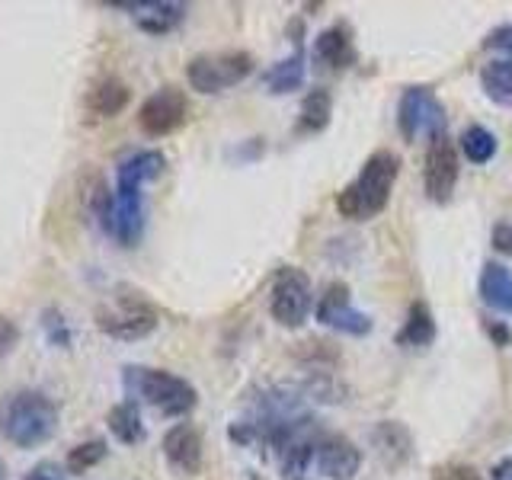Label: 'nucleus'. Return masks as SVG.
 <instances>
[{
    "mask_svg": "<svg viewBox=\"0 0 512 480\" xmlns=\"http://www.w3.org/2000/svg\"><path fill=\"white\" fill-rule=\"evenodd\" d=\"M58 432V407L42 391H13L0 404V436L16 448H39Z\"/></svg>",
    "mask_w": 512,
    "mask_h": 480,
    "instance_id": "obj_3",
    "label": "nucleus"
},
{
    "mask_svg": "<svg viewBox=\"0 0 512 480\" xmlns=\"http://www.w3.org/2000/svg\"><path fill=\"white\" fill-rule=\"evenodd\" d=\"M314 308V288L308 272L298 266H285L276 272L269 288V314L279 327L298 330L311 317Z\"/></svg>",
    "mask_w": 512,
    "mask_h": 480,
    "instance_id": "obj_6",
    "label": "nucleus"
},
{
    "mask_svg": "<svg viewBox=\"0 0 512 480\" xmlns=\"http://www.w3.org/2000/svg\"><path fill=\"white\" fill-rule=\"evenodd\" d=\"M109 7L132 10L138 29L148 36H167L186 20V4H173V0H112Z\"/></svg>",
    "mask_w": 512,
    "mask_h": 480,
    "instance_id": "obj_12",
    "label": "nucleus"
},
{
    "mask_svg": "<svg viewBox=\"0 0 512 480\" xmlns=\"http://www.w3.org/2000/svg\"><path fill=\"white\" fill-rule=\"evenodd\" d=\"M106 423H109V432L116 436L122 445H138V442H144V420H141V410H138V404L135 400H122V404H116L109 410V416H106Z\"/></svg>",
    "mask_w": 512,
    "mask_h": 480,
    "instance_id": "obj_21",
    "label": "nucleus"
},
{
    "mask_svg": "<svg viewBox=\"0 0 512 480\" xmlns=\"http://www.w3.org/2000/svg\"><path fill=\"white\" fill-rule=\"evenodd\" d=\"M314 61L320 68L327 71H346L352 64L359 61V52H356V42H352V32L346 26H330L324 29L320 36L314 39Z\"/></svg>",
    "mask_w": 512,
    "mask_h": 480,
    "instance_id": "obj_16",
    "label": "nucleus"
},
{
    "mask_svg": "<svg viewBox=\"0 0 512 480\" xmlns=\"http://www.w3.org/2000/svg\"><path fill=\"white\" fill-rule=\"evenodd\" d=\"M256 61L244 48H228V52H205L186 64V80L199 93H224L253 74Z\"/></svg>",
    "mask_w": 512,
    "mask_h": 480,
    "instance_id": "obj_5",
    "label": "nucleus"
},
{
    "mask_svg": "<svg viewBox=\"0 0 512 480\" xmlns=\"http://www.w3.org/2000/svg\"><path fill=\"white\" fill-rule=\"evenodd\" d=\"M372 445H375V455L381 458V464L391 471L407 468L413 458V436H410V429L397 420H381L372 429Z\"/></svg>",
    "mask_w": 512,
    "mask_h": 480,
    "instance_id": "obj_15",
    "label": "nucleus"
},
{
    "mask_svg": "<svg viewBox=\"0 0 512 480\" xmlns=\"http://www.w3.org/2000/svg\"><path fill=\"white\" fill-rule=\"evenodd\" d=\"M45 330H48V340H52V346H61V349L71 346V330H68V324H64V317L58 311H45Z\"/></svg>",
    "mask_w": 512,
    "mask_h": 480,
    "instance_id": "obj_27",
    "label": "nucleus"
},
{
    "mask_svg": "<svg viewBox=\"0 0 512 480\" xmlns=\"http://www.w3.org/2000/svg\"><path fill=\"white\" fill-rule=\"evenodd\" d=\"M493 480H512V458H503V461H496L493 464V471H490Z\"/></svg>",
    "mask_w": 512,
    "mask_h": 480,
    "instance_id": "obj_33",
    "label": "nucleus"
},
{
    "mask_svg": "<svg viewBox=\"0 0 512 480\" xmlns=\"http://www.w3.org/2000/svg\"><path fill=\"white\" fill-rule=\"evenodd\" d=\"M477 292H480V301H484L487 308L500 311V314H512V272H509V266L487 263L484 272H480Z\"/></svg>",
    "mask_w": 512,
    "mask_h": 480,
    "instance_id": "obj_18",
    "label": "nucleus"
},
{
    "mask_svg": "<svg viewBox=\"0 0 512 480\" xmlns=\"http://www.w3.org/2000/svg\"><path fill=\"white\" fill-rule=\"evenodd\" d=\"M490 240H493V247L500 250V253H512V224L500 221V224L493 228Z\"/></svg>",
    "mask_w": 512,
    "mask_h": 480,
    "instance_id": "obj_31",
    "label": "nucleus"
},
{
    "mask_svg": "<svg viewBox=\"0 0 512 480\" xmlns=\"http://www.w3.org/2000/svg\"><path fill=\"white\" fill-rule=\"evenodd\" d=\"M96 327L112 340L135 343L157 330V311L141 295H119L96 308Z\"/></svg>",
    "mask_w": 512,
    "mask_h": 480,
    "instance_id": "obj_7",
    "label": "nucleus"
},
{
    "mask_svg": "<svg viewBox=\"0 0 512 480\" xmlns=\"http://www.w3.org/2000/svg\"><path fill=\"white\" fill-rule=\"evenodd\" d=\"M487 48H500V52H506L512 58V23L493 29L490 36H487Z\"/></svg>",
    "mask_w": 512,
    "mask_h": 480,
    "instance_id": "obj_30",
    "label": "nucleus"
},
{
    "mask_svg": "<svg viewBox=\"0 0 512 480\" xmlns=\"http://www.w3.org/2000/svg\"><path fill=\"white\" fill-rule=\"evenodd\" d=\"M445 106L432 87H407L397 103V128L404 141L416 144L420 138H442L445 135Z\"/></svg>",
    "mask_w": 512,
    "mask_h": 480,
    "instance_id": "obj_8",
    "label": "nucleus"
},
{
    "mask_svg": "<svg viewBox=\"0 0 512 480\" xmlns=\"http://www.w3.org/2000/svg\"><path fill=\"white\" fill-rule=\"evenodd\" d=\"M458 176H461V160H458L455 144L448 141V135L432 138L426 148V160H423V189L429 202H436V205L452 202Z\"/></svg>",
    "mask_w": 512,
    "mask_h": 480,
    "instance_id": "obj_9",
    "label": "nucleus"
},
{
    "mask_svg": "<svg viewBox=\"0 0 512 480\" xmlns=\"http://www.w3.org/2000/svg\"><path fill=\"white\" fill-rule=\"evenodd\" d=\"M106 442L103 439H90V442H80L77 448H71L68 452V461H64V468H68V474H87L90 468H96L103 458H106Z\"/></svg>",
    "mask_w": 512,
    "mask_h": 480,
    "instance_id": "obj_25",
    "label": "nucleus"
},
{
    "mask_svg": "<svg viewBox=\"0 0 512 480\" xmlns=\"http://www.w3.org/2000/svg\"><path fill=\"white\" fill-rule=\"evenodd\" d=\"M480 87L493 103L512 109V58H496L480 71Z\"/></svg>",
    "mask_w": 512,
    "mask_h": 480,
    "instance_id": "obj_22",
    "label": "nucleus"
},
{
    "mask_svg": "<svg viewBox=\"0 0 512 480\" xmlns=\"http://www.w3.org/2000/svg\"><path fill=\"white\" fill-rule=\"evenodd\" d=\"M333 119V96L324 87H314L308 96L301 100L298 109V135H317L324 132Z\"/></svg>",
    "mask_w": 512,
    "mask_h": 480,
    "instance_id": "obj_20",
    "label": "nucleus"
},
{
    "mask_svg": "<svg viewBox=\"0 0 512 480\" xmlns=\"http://www.w3.org/2000/svg\"><path fill=\"white\" fill-rule=\"evenodd\" d=\"M189 116L186 93L180 87H160L138 109V125L148 138H167L176 128H183Z\"/></svg>",
    "mask_w": 512,
    "mask_h": 480,
    "instance_id": "obj_10",
    "label": "nucleus"
},
{
    "mask_svg": "<svg viewBox=\"0 0 512 480\" xmlns=\"http://www.w3.org/2000/svg\"><path fill=\"white\" fill-rule=\"evenodd\" d=\"M314 317L317 324H324L330 330H340L349 336H365L372 333V317L352 308V295L346 282H330L327 292L317 298L314 304Z\"/></svg>",
    "mask_w": 512,
    "mask_h": 480,
    "instance_id": "obj_11",
    "label": "nucleus"
},
{
    "mask_svg": "<svg viewBox=\"0 0 512 480\" xmlns=\"http://www.w3.org/2000/svg\"><path fill=\"white\" fill-rule=\"evenodd\" d=\"M317 468L327 480H352L362 468V452L359 445L346 436H320L317 442Z\"/></svg>",
    "mask_w": 512,
    "mask_h": 480,
    "instance_id": "obj_14",
    "label": "nucleus"
},
{
    "mask_svg": "<svg viewBox=\"0 0 512 480\" xmlns=\"http://www.w3.org/2000/svg\"><path fill=\"white\" fill-rule=\"evenodd\" d=\"M432 480H484L474 464H464V461H448V464H436L432 468Z\"/></svg>",
    "mask_w": 512,
    "mask_h": 480,
    "instance_id": "obj_26",
    "label": "nucleus"
},
{
    "mask_svg": "<svg viewBox=\"0 0 512 480\" xmlns=\"http://www.w3.org/2000/svg\"><path fill=\"white\" fill-rule=\"evenodd\" d=\"M0 480H7V471H4V461H0Z\"/></svg>",
    "mask_w": 512,
    "mask_h": 480,
    "instance_id": "obj_34",
    "label": "nucleus"
},
{
    "mask_svg": "<svg viewBox=\"0 0 512 480\" xmlns=\"http://www.w3.org/2000/svg\"><path fill=\"white\" fill-rule=\"evenodd\" d=\"M160 448H164V458L173 471H180V474H199L202 471L205 442H202V432L192 423L170 426Z\"/></svg>",
    "mask_w": 512,
    "mask_h": 480,
    "instance_id": "obj_13",
    "label": "nucleus"
},
{
    "mask_svg": "<svg viewBox=\"0 0 512 480\" xmlns=\"http://www.w3.org/2000/svg\"><path fill=\"white\" fill-rule=\"evenodd\" d=\"M461 154L471 160V164H490L496 154V135L484 125H468L461 132Z\"/></svg>",
    "mask_w": 512,
    "mask_h": 480,
    "instance_id": "obj_24",
    "label": "nucleus"
},
{
    "mask_svg": "<svg viewBox=\"0 0 512 480\" xmlns=\"http://www.w3.org/2000/svg\"><path fill=\"white\" fill-rule=\"evenodd\" d=\"M125 391L132 400L138 397L164 416H186L199 404L196 388H192L186 378L164 372V368L128 365L125 368Z\"/></svg>",
    "mask_w": 512,
    "mask_h": 480,
    "instance_id": "obj_4",
    "label": "nucleus"
},
{
    "mask_svg": "<svg viewBox=\"0 0 512 480\" xmlns=\"http://www.w3.org/2000/svg\"><path fill=\"white\" fill-rule=\"evenodd\" d=\"M400 173V157L394 151H375L365 160L359 176L343 192H336V212L352 221H368L381 215L391 202Z\"/></svg>",
    "mask_w": 512,
    "mask_h": 480,
    "instance_id": "obj_2",
    "label": "nucleus"
},
{
    "mask_svg": "<svg viewBox=\"0 0 512 480\" xmlns=\"http://www.w3.org/2000/svg\"><path fill=\"white\" fill-rule=\"evenodd\" d=\"M167 167V157L144 148L128 154L116 170V189L96 196V215H100L103 231L119 240L122 247H138L148 224V208H144V186L154 183Z\"/></svg>",
    "mask_w": 512,
    "mask_h": 480,
    "instance_id": "obj_1",
    "label": "nucleus"
},
{
    "mask_svg": "<svg viewBox=\"0 0 512 480\" xmlns=\"http://www.w3.org/2000/svg\"><path fill=\"white\" fill-rule=\"evenodd\" d=\"M16 343H20V327H16L13 320L4 311H0V359L10 356Z\"/></svg>",
    "mask_w": 512,
    "mask_h": 480,
    "instance_id": "obj_29",
    "label": "nucleus"
},
{
    "mask_svg": "<svg viewBox=\"0 0 512 480\" xmlns=\"http://www.w3.org/2000/svg\"><path fill=\"white\" fill-rule=\"evenodd\" d=\"M487 333H490V340L496 346H509L512 343V330L506 324H500V320H493V324H487Z\"/></svg>",
    "mask_w": 512,
    "mask_h": 480,
    "instance_id": "obj_32",
    "label": "nucleus"
},
{
    "mask_svg": "<svg viewBox=\"0 0 512 480\" xmlns=\"http://www.w3.org/2000/svg\"><path fill=\"white\" fill-rule=\"evenodd\" d=\"M132 100V90H128L125 80L119 77H103L87 90L84 96V109L90 119H116L119 112Z\"/></svg>",
    "mask_w": 512,
    "mask_h": 480,
    "instance_id": "obj_17",
    "label": "nucleus"
},
{
    "mask_svg": "<svg viewBox=\"0 0 512 480\" xmlns=\"http://www.w3.org/2000/svg\"><path fill=\"white\" fill-rule=\"evenodd\" d=\"M68 468H61L58 461H39L36 468H29L23 480H68Z\"/></svg>",
    "mask_w": 512,
    "mask_h": 480,
    "instance_id": "obj_28",
    "label": "nucleus"
},
{
    "mask_svg": "<svg viewBox=\"0 0 512 480\" xmlns=\"http://www.w3.org/2000/svg\"><path fill=\"white\" fill-rule=\"evenodd\" d=\"M432 340H436V317H432V311L423 301H413L407 311V320H404V330H400V343L423 349Z\"/></svg>",
    "mask_w": 512,
    "mask_h": 480,
    "instance_id": "obj_23",
    "label": "nucleus"
},
{
    "mask_svg": "<svg viewBox=\"0 0 512 480\" xmlns=\"http://www.w3.org/2000/svg\"><path fill=\"white\" fill-rule=\"evenodd\" d=\"M304 77H308V64H304V52H295L292 58L276 61L272 68L263 74V84L272 96H285L304 87Z\"/></svg>",
    "mask_w": 512,
    "mask_h": 480,
    "instance_id": "obj_19",
    "label": "nucleus"
}]
</instances>
